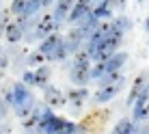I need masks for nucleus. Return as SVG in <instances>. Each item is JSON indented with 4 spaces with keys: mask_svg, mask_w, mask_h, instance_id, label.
<instances>
[{
    "mask_svg": "<svg viewBox=\"0 0 149 134\" xmlns=\"http://www.w3.org/2000/svg\"><path fill=\"white\" fill-rule=\"evenodd\" d=\"M110 24H112V28L119 30V33H130V30L134 28V22H132V20L127 17L125 13H117V15H112Z\"/></svg>",
    "mask_w": 149,
    "mask_h": 134,
    "instance_id": "obj_12",
    "label": "nucleus"
},
{
    "mask_svg": "<svg viewBox=\"0 0 149 134\" xmlns=\"http://www.w3.org/2000/svg\"><path fill=\"white\" fill-rule=\"evenodd\" d=\"M43 104L45 106H50L52 110H56V108H65V104H67V97H65V93L58 89V87H54V84H45L43 89Z\"/></svg>",
    "mask_w": 149,
    "mask_h": 134,
    "instance_id": "obj_2",
    "label": "nucleus"
},
{
    "mask_svg": "<svg viewBox=\"0 0 149 134\" xmlns=\"http://www.w3.org/2000/svg\"><path fill=\"white\" fill-rule=\"evenodd\" d=\"M149 89V71H141V74L134 78V84H132V89H130V95H127V100H125V104L127 106H132L134 102L141 97L143 91H147Z\"/></svg>",
    "mask_w": 149,
    "mask_h": 134,
    "instance_id": "obj_6",
    "label": "nucleus"
},
{
    "mask_svg": "<svg viewBox=\"0 0 149 134\" xmlns=\"http://www.w3.org/2000/svg\"><path fill=\"white\" fill-rule=\"evenodd\" d=\"M123 84H125V82H117V84H108V87H97V91H95V95L91 97V102H93L95 106L108 104L112 97L119 95V91L123 89Z\"/></svg>",
    "mask_w": 149,
    "mask_h": 134,
    "instance_id": "obj_4",
    "label": "nucleus"
},
{
    "mask_svg": "<svg viewBox=\"0 0 149 134\" xmlns=\"http://www.w3.org/2000/svg\"><path fill=\"white\" fill-rule=\"evenodd\" d=\"M136 123L130 119V117H123V119L117 121V126L112 128V134H134Z\"/></svg>",
    "mask_w": 149,
    "mask_h": 134,
    "instance_id": "obj_17",
    "label": "nucleus"
},
{
    "mask_svg": "<svg viewBox=\"0 0 149 134\" xmlns=\"http://www.w3.org/2000/svg\"><path fill=\"white\" fill-rule=\"evenodd\" d=\"M127 61H130V54L119 50V52H115L110 59L104 61V67H106V71H121V67L125 65Z\"/></svg>",
    "mask_w": 149,
    "mask_h": 134,
    "instance_id": "obj_10",
    "label": "nucleus"
},
{
    "mask_svg": "<svg viewBox=\"0 0 149 134\" xmlns=\"http://www.w3.org/2000/svg\"><path fill=\"white\" fill-rule=\"evenodd\" d=\"M41 0H26V7H24V17H35V15H39L41 11Z\"/></svg>",
    "mask_w": 149,
    "mask_h": 134,
    "instance_id": "obj_21",
    "label": "nucleus"
},
{
    "mask_svg": "<svg viewBox=\"0 0 149 134\" xmlns=\"http://www.w3.org/2000/svg\"><path fill=\"white\" fill-rule=\"evenodd\" d=\"M0 102H2V95H0Z\"/></svg>",
    "mask_w": 149,
    "mask_h": 134,
    "instance_id": "obj_31",
    "label": "nucleus"
},
{
    "mask_svg": "<svg viewBox=\"0 0 149 134\" xmlns=\"http://www.w3.org/2000/svg\"><path fill=\"white\" fill-rule=\"evenodd\" d=\"M91 61H84V63H74L69 67V80L74 82L76 87H86L91 82Z\"/></svg>",
    "mask_w": 149,
    "mask_h": 134,
    "instance_id": "obj_1",
    "label": "nucleus"
},
{
    "mask_svg": "<svg viewBox=\"0 0 149 134\" xmlns=\"http://www.w3.org/2000/svg\"><path fill=\"white\" fill-rule=\"evenodd\" d=\"M78 2H82V4H86V7H93V2H95V0H78Z\"/></svg>",
    "mask_w": 149,
    "mask_h": 134,
    "instance_id": "obj_28",
    "label": "nucleus"
},
{
    "mask_svg": "<svg viewBox=\"0 0 149 134\" xmlns=\"http://www.w3.org/2000/svg\"><path fill=\"white\" fill-rule=\"evenodd\" d=\"M104 74H106L104 63H93V65H91V82H97Z\"/></svg>",
    "mask_w": 149,
    "mask_h": 134,
    "instance_id": "obj_22",
    "label": "nucleus"
},
{
    "mask_svg": "<svg viewBox=\"0 0 149 134\" xmlns=\"http://www.w3.org/2000/svg\"><path fill=\"white\" fill-rule=\"evenodd\" d=\"M58 134H76V123L74 121H65V126H63V130H61Z\"/></svg>",
    "mask_w": 149,
    "mask_h": 134,
    "instance_id": "obj_25",
    "label": "nucleus"
},
{
    "mask_svg": "<svg viewBox=\"0 0 149 134\" xmlns=\"http://www.w3.org/2000/svg\"><path fill=\"white\" fill-rule=\"evenodd\" d=\"M91 13H93L100 22H102V20H112V15H115V13L110 11V7H108L106 0H95L93 7H91Z\"/></svg>",
    "mask_w": 149,
    "mask_h": 134,
    "instance_id": "obj_13",
    "label": "nucleus"
},
{
    "mask_svg": "<svg viewBox=\"0 0 149 134\" xmlns=\"http://www.w3.org/2000/svg\"><path fill=\"white\" fill-rule=\"evenodd\" d=\"M43 63H48V61H45V56L41 54L39 50H33V52L26 54V67H28V69H33V67L37 69V67L43 65Z\"/></svg>",
    "mask_w": 149,
    "mask_h": 134,
    "instance_id": "obj_20",
    "label": "nucleus"
},
{
    "mask_svg": "<svg viewBox=\"0 0 149 134\" xmlns=\"http://www.w3.org/2000/svg\"><path fill=\"white\" fill-rule=\"evenodd\" d=\"M0 52H2V45H0Z\"/></svg>",
    "mask_w": 149,
    "mask_h": 134,
    "instance_id": "obj_30",
    "label": "nucleus"
},
{
    "mask_svg": "<svg viewBox=\"0 0 149 134\" xmlns=\"http://www.w3.org/2000/svg\"><path fill=\"white\" fill-rule=\"evenodd\" d=\"M24 7H26V0H13L11 7H9V11H11L13 17H17V15L24 13Z\"/></svg>",
    "mask_w": 149,
    "mask_h": 134,
    "instance_id": "obj_23",
    "label": "nucleus"
},
{
    "mask_svg": "<svg viewBox=\"0 0 149 134\" xmlns=\"http://www.w3.org/2000/svg\"><path fill=\"white\" fill-rule=\"evenodd\" d=\"M22 82H24L26 87H37V82H35V71H33V69L22 71Z\"/></svg>",
    "mask_w": 149,
    "mask_h": 134,
    "instance_id": "obj_24",
    "label": "nucleus"
},
{
    "mask_svg": "<svg viewBox=\"0 0 149 134\" xmlns=\"http://www.w3.org/2000/svg\"><path fill=\"white\" fill-rule=\"evenodd\" d=\"M63 39H65V35L56 30V33L48 35V37H45L43 41H39V48H37V50H39V52L43 54V56H48L50 52H54V50L58 48L61 43H63Z\"/></svg>",
    "mask_w": 149,
    "mask_h": 134,
    "instance_id": "obj_9",
    "label": "nucleus"
},
{
    "mask_svg": "<svg viewBox=\"0 0 149 134\" xmlns=\"http://www.w3.org/2000/svg\"><path fill=\"white\" fill-rule=\"evenodd\" d=\"M145 30H147V33H149V17L145 20Z\"/></svg>",
    "mask_w": 149,
    "mask_h": 134,
    "instance_id": "obj_29",
    "label": "nucleus"
},
{
    "mask_svg": "<svg viewBox=\"0 0 149 134\" xmlns=\"http://www.w3.org/2000/svg\"><path fill=\"white\" fill-rule=\"evenodd\" d=\"M97 26H100V20H97V17H95V15L91 13V11L86 13V15H82V17L78 20V22L74 24V28H78V30H80V35L84 37V41L89 39L91 35L95 33V30H97Z\"/></svg>",
    "mask_w": 149,
    "mask_h": 134,
    "instance_id": "obj_7",
    "label": "nucleus"
},
{
    "mask_svg": "<svg viewBox=\"0 0 149 134\" xmlns=\"http://www.w3.org/2000/svg\"><path fill=\"white\" fill-rule=\"evenodd\" d=\"M9 108H11V106H9V104H7V102H4V100H2V102H0V121H2V119H4V117H7V112H9Z\"/></svg>",
    "mask_w": 149,
    "mask_h": 134,
    "instance_id": "obj_27",
    "label": "nucleus"
},
{
    "mask_svg": "<svg viewBox=\"0 0 149 134\" xmlns=\"http://www.w3.org/2000/svg\"><path fill=\"white\" fill-rule=\"evenodd\" d=\"M71 11V7L69 4H65L63 0H58L56 2V7H54V11H52V17H54V22L58 24V26H63L65 22H67V15Z\"/></svg>",
    "mask_w": 149,
    "mask_h": 134,
    "instance_id": "obj_14",
    "label": "nucleus"
},
{
    "mask_svg": "<svg viewBox=\"0 0 149 134\" xmlns=\"http://www.w3.org/2000/svg\"><path fill=\"white\" fill-rule=\"evenodd\" d=\"M58 28H61V26L54 22L52 11H50V13H43V15H39V22H37V26H35V39H37V41H43L48 35L56 33Z\"/></svg>",
    "mask_w": 149,
    "mask_h": 134,
    "instance_id": "obj_3",
    "label": "nucleus"
},
{
    "mask_svg": "<svg viewBox=\"0 0 149 134\" xmlns=\"http://www.w3.org/2000/svg\"><path fill=\"white\" fill-rule=\"evenodd\" d=\"M65 48H67V52H69V56L71 54H76L78 50H82V45H84V37L80 35V30L78 28H71V30H67L65 33Z\"/></svg>",
    "mask_w": 149,
    "mask_h": 134,
    "instance_id": "obj_8",
    "label": "nucleus"
},
{
    "mask_svg": "<svg viewBox=\"0 0 149 134\" xmlns=\"http://www.w3.org/2000/svg\"><path fill=\"white\" fill-rule=\"evenodd\" d=\"M147 117H149V89L143 91L141 97L132 104V117L130 119L134 123H141V121H145Z\"/></svg>",
    "mask_w": 149,
    "mask_h": 134,
    "instance_id": "obj_5",
    "label": "nucleus"
},
{
    "mask_svg": "<svg viewBox=\"0 0 149 134\" xmlns=\"http://www.w3.org/2000/svg\"><path fill=\"white\" fill-rule=\"evenodd\" d=\"M9 63H11V59H9V54L2 50V52H0V69H7Z\"/></svg>",
    "mask_w": 149,
    "mask_h": 134,
    "instance_id": "obj_26",
    "label": "nucleus"
},
{
    "mask_svg": "<svg viewBox=\"0 0 149 134\" xmlns=\"http://www.w3.org/2000/svg\"><path fill=\"white\" fill-rule=\"evenodd\" d=\"M86 97H89V89L86 87H74V89L67 91V102H71L74 108H82Z\"/></svg>",
    "mask_w": 149,
    "mask_h": 134,
    "instance_id": "obj_11",
    "label": "nucleus"
},
{
    "mask_svg": "<svg viewBox=\"0 0 149 134\" xmlns=\"http://www.w3.org/2000/svg\"><path fill=\"white\" fill-rule=\"evenodd\" d=\"M117 82H125L121 71H106V74L97 80V84L100 87H108V84H117Z\"/></svg>",
    "mask_w": 149,
    "mask_h": 134,
    "instance_id": "obj_19",
    "label": "nucleus"
},
{
    "mask_svg": "<svg viewBox=\"0 0 149 134\" xmlns=\"http://www.w3.org/2000/svg\"><path fill=\"white\" fill-rule=\"evenodd\" d=\"M22 37H24V30L19 28L15 22H9L7 28H4V39H7L9 43H19Z\"/></svg>",
    "mask_w": 149,
    "mask_h": 134,
    "instance_id": "obj_15",
    "label": "nucleus"
},
{
    "mask_svg": "<svg viewBox=\"0 0 149 134\" xmlns=\"http://www.w3.org/2000/svg\"><path fill=\"white\" fill-rule=\"evenodd\" d=\"M0 11H2V7H0Z\"/></svg>",
    "mask_w": 149,
    "mask_h": 134,
    "instance_id": "obj_32",
    "label": "nucleus"
},
{
    "mask_svg": "<svg viewBox=\"0 0 149 134\" xmlns=\"http://www.w3.org/2000/svg\"><path fill=\"white\" fill-rule=\"evenodd\" d=\"M147 119H149V117H147Z\"/></svg>",
    "mask_w": 149,
    "mask_h": 134,
    "instance_id": "obj_33",
    "label": "nucleus"
},
{
    "mask_svg": "<svg viewBox=\"0 0 149 134\" xmlns=\"http://www.w3.org/2000/svg\"><path fill=\"white\" fill-rule=\"evenodd\" d=\"M33 71H35V82H37V87H39V89H43V87L48 84L50 76H52V69H50V65L43 63V65H39L37 69H33Z\"/></svg>",
    "mask_w": 149,
    "mask_h": 134,
    "instance_id": "obj_16",
    "label": "nucleus"
},
{
    "mask_svg": "<svg viewBox=\"0 0 149 134\" xmlns=\"http://www.w3.org/2000/svg\"><path fill=\"white\" fill-rule=\"evenodd\" d=\"M89 11H91V7H86V4H82V2H76L74 7H71L69 15H67V22H69V24H76L82 15H86Z\"/></svg>",
    "mask_w": 149,
    "mask_h": 134,
    "instance_id": "obj_18",
    "label": "nucleus"
}]
</instances>
